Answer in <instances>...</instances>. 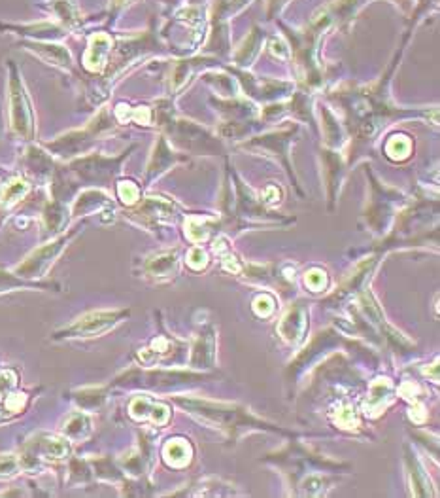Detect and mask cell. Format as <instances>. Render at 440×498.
<instances>
[{
	"instance_id": "1",
	"label": "cell",
	"mask_w": 440,
	"mask_h": 498,
	"mask_svg": "<svg viewBox=\"0 0 440 498\" xmlns=\"http://www.w3.org/2000/svg\"><path fill=\"white\" fill-rule=\"evenodd\" d=\"M174 402L178 405H182L189 415H193L200 422L210 425V427L227 434L229 439H233V441H238L242 434L250 432H274L282 434V436H293V434L283 430V428L274 427V425L259 419L248 408L238 405V403L212 402V400H202V398L185 396H176Z\"/></svg>"
},
{
	"instance_id": "2",
	"label": "cell",
	"mask_w": 440,
	"mask_h": 498,
	"mask_svg": "<svg viewBox=\"0 0 440 498\" xmlns=\"http://www.w3.org/2000/svg\"><path fill=\"white\" fill-rule=\"evenodd\" d=\"M267 463L276 464L278 468L282 470V474L289 480V485L295 487L300 478H305L306 474L312 472H348L352 470V466L341 461H333V458L323 457L316 451H312L310 447L299 444V441H289L282 451H278L276 455H269L264 458Z\"/></svg>"
},
{
	"instance_id": "3",
	"label": "cell",
	"mask_w": 440,
	"mask_h": 498,
	"mask_svg": "<svg viewBox=\"0 0 440 498\" xmlns=\"http://www.w3.org/2000/svg\"><path fill=\"white\" fill-rule=\"evenodd\" d=\"M210 379V375L195 374V372H180V369H138L133 368L114 379L110 386L121 389H147V391H176L183 386L195 385L200 381Z\"/></svg>"
},
{
	"instance_id": "4",
	"label": "cell",
	"mask_w": 440,
	"mask_h": 498,
	"mask_svg": "<svg viewBox=\"0 0 440 498\" xmlns=\"http://www.w3.org/2000/svg\"><path fill=\"white\" fill-rule=\"evenodd\" d=\"M129 309H116V311H91L80 319L61 328L59 332L51 336L53 341H68V339H91L100 338L110 330L121 324L125 319H129Z\"/></svg>"
},
{
	"instance_id": "5",
	"label": "cell",
	"mask_w": 440,
	"mask_h": 498,
	"mask_svg": "<svg viewBox=\"0 0 440 498\" xmlns=\"http://www.w3.org/2000/svg\"><path fill=\"white\" fill-rule=\"evenodd\" d=\"M370 178H372V194H370L369 208L363 213V218L367 220L370 232L380 235L388 232L389 222L393 220V213L406 201V197L401 191L381 186L372 174Z\"/></svg>"
},
{
	"instance_id": "6",
	"label": "cell",
	"mask_w": 440,
	"mask_h": 498,
	"mask_svg": "<svg viewBox=\"0 0 440 498\" xmlns=\"http://www.w3.org/2000/svg\"><path fill=\"white\" fill-rule=\"evenodd\" d=\"M78 232H80V227L71 230L68 233H63L59 237L51 239L49 243L42 244V247H38L36 250H32V252L13 269V273H18L19 277H23V279L40 280L42 277L49 271V267L55 263V260L63 254V250L68 247V243H71L72 239L76 237Z\"/></svg>"
},
{
	"instance_id": "7",
	"label": "cell",
	"mask_w": 440,
	"mask_h": 498,
	"mask_svg": "<svg viewBox=\"0 0 440 498\" xmlns=\"http://www.w3.org/2000/svg\"><path fill=\"white\" fill-rule=\"evenodd\" d=\"M299 133V125H289V127H283L280 131H274V133H267V135H261V137H255L252 141H246L242 144L244 150H255V152H264V154L274 155L280 163L283 165V169L288 171V174L291 177V180L295 182V186L299 188L297 180H295L293 169H291V163H289V146L297 137Z\"/></svg>"
},
{
	"instance_id": "8",
	"label": "cell",
	"mask_w": 440,
	"mask_h": 498,
	"mask_svg": "<svg viewBox=\"0 0 440 498\" xmlns=\"http://www.w3.org/2000/svg\"><path fill=\"white\" fill-rule=\"evenodd\" d=\"M10 125L13 133L25 141H30L35 135V119L29 95L18 74H12L10 78Z\"/></svg>"
},
{
	"instance_id": "9",
	"label": "cell",
	"mask_w": 440,
	"mask_h": 498,
	"mask_svg": "<svg viewBox=\"0 0 440 498\" xmlns=\"http://www.w3.org/2000/svg\"><path fill=\"white\" fill-rule=\"evenodd\" d=\"M138 207L129 214V218L138 225H144L146 230H161V225L172 222L176 218L178 205L174 201L163 199V197H146L142 203H136Z\"/></svg>"
},
{
	"instance_id": "10",
	"label": "cell",
	"mask_w": 440,
	"mask_h": 498,
	"mask_svg": "<svg viewBox=\"0 0 440 498\" xmlns=\"http://www.w3.org/2000/svg\"><path fill=\"white\" fill-rule=\"evenodd\" d=\"M71 451L72 445L65 436H53V434H38L23 447V453L38 458L42 464L61 463L71 457Z\"/></svg>"
},
{
	"instance_id": "11",
	"label": "cell",
	"mask_w": 440,
	"mask_h": 498,
	"mask_svg": "<svg viewBox=\"0 0 440 498\" xmlns=\"http://www.w3.org/2000/svg\"><path fill=\"white\" fill-rule=\"evenodd\" d=\"M380 256L381 252H378V256L365 258L363 261H359L358 267L353 269V273L342 283L341 288H336V292H333V294L325 300L327 307H338V303H344L352 296L361 294V290H363L365 286H367V283H369L370 273L374 271V267L376 263H378V260H380Z\"/></svg>"
},
{
	"instance_id": "12",
	"label": "cell",
	"mask_w": 440,
	"mask_h": 498,
	"mask_svg": "<svg viewBox=\"0 0 440 498\" xmlns=\"http://www.w3.org/2000/svg\"><path fill=\"white\" fill-rule=\"evenodd\" d=\"M308 313L310 307L306 302H295L291 307L288 309V313L283 314L280 322H278L276 332L278 336L289 345L300 343L306 336L308 330Z\"/></svg>"
},
{
	"instance_id": "13",
	"label": "cell",
	"mask_w": 440,
	"mask_h": 498,
	"mask_svg": "<svg viewBox=\"0 0 440 498\" xmlns=\"http://www.w3.org/2000/svg\"><path fill=\"white\" fill-rule=\"evenodd\" d=\"M236 72V71H235ZM240 80L242 88L246 95L253 97L255 101H274L280 95H288L291 91V83L288 82H270V80H259L255 76H250L246 72H236Z\"/></svg>"
},
{
	"instance_id": "14",
	"label": "cell",
	"mask_w": 440,
	"mask_h": 498,
	"mask_svg": "<svg viewBox=\"0 0 440 498\" xmlns=\"http://www.w3.org/2000/svg\"><path fill=\"white\" fill-rule=\"evenodd\" d=\"M178 267H180L178 250H166V252L147 256L146 260L142 261V273L152 280H166L178 273Z\"/></svg>"
},
{
	"instance_id": "15",
	"label": "cell",
	"mask_w": 440,
	"mask_h": 498,
	"mask_svg": "<svg viewBox=\"0 0 440 498\" xmlns=\"http://www.w3.org/2000/svg\"><path fill=\"white\" fill-rule=\"evenodd\" d=\"M216 364V330L212 324L202 326L191 350V368L210 369Z\"/></svg>"
},
{
	"instance_id": "16",
	"label": "cell",
	"mask_w": 440,
	"mask_h": 498,
	"mask_svg": "<svg viewBox=\"0 0 440 498\" xmlns=\"http://www.w3.org/2000/svg\"><path fill=\"white\" fill-rule=\"evenodd\" d=\"M125 155L118 158V160H104L100 155H91V158H83L72 163L74 171L80 172V177L87 178V180H110V178L119 171V163Z\"/></svg>"
},
{
	"instance_id": "17",
	"label": "cell",
	"mask_w": 440,
	"mask_h": 498,
	"mask_svg": "<svg viewBox=\"0 0 440 498\" xmlns=\"http://www.w3.org/2000/svg\"><path fill=\"white\" fill-rule=\"evenodd\" d=\"M183 160H188V158L174 152V150L169 146V143H166V138L159 137V143L155 144L152 158H149V163H147L146 182H152L153 178L161 177L164 171H169L171 167H174L176 163H180V161Z\"/></svg>"
},
{
	"instance_id": "18",
	"label": "cell",
	"mask_w": 440,
	"mask_h": 498,
	"mask_svg": "<svg viewBox=\"0 0 440 498\" xmlns=\"http://www.w3.org/2000/svg\"><path fill=\"white\" fill-rule=\"evenodd\" d=\"M406 457V470H408V478H410L412 494L414 497H436V491L431 485L429 475L425 474L422 463L417 461V457L412 453V449L406 445L405 447Z\"/></svg>"
},
{
	"instance_id": "19",
	"label": "cell",
	"mask_w": 440,
	"mask_h": 498,
	"mask_svg": "<svg viewBox=\"0 0 440 498\" xmlns=\"http://www.w3.org/2000/svg\"><path fill=\"white\" fill-rule=\"evenodd\" d=\"M13 290H55L61 292L59 283L51 280H29L19 277L13 271H4L0 269V294H8Z\"/></svg>"
},
{
	"instance_id": "20",
	"label": "cell",
	"mask_w": 440,
	"mask_h": 498,
	"mask_svg": "<svg viewBox=\"0 0 440 498\" xmlns=\"http://www.w3.org/2000/svg\"><path fill=\"white\" fill-rule=\"evenodd\" d=\"M112 49V38L108 35H94L89 42V49L85 52L83 63L91 72H100L106 66L108 54Z\"/></svg>"
},
{
	"instance_id": "21",
	"label": "cell",
	"mask_w": 440,
	"mask_h": 498,
	"mask_svg": "<svg viewBox=\"0 0 440 498\" xmlns=\"http://www.w3.org/2000/svg\"><path fill=\"white\" fill-rule=\"evenodd\" d=\"M325 158V182H327V196H329V207L333 208V203L336 201V194L341 190L342 177H344V167H342L341 155L336 152H325L322 155Z\"/></svg>"
},
{
	"instance_id": "22",
	"label": "cell",
	"mask_w": 440,
	"mask_h": 498,
	"mask_svg": "<svg viewBox=\"0 0 440 498\" xmlns=\"http://www.w3.org/2000/svg\"><path fill=\"white\" fill-rule=\"evenodd\" d=\"M391 398H393V385L388 379H376V383L370 385L369 398L365 403L367 415L374 417L381 413V410L391 402Z\"/></svg>"
},
{
	"instance_id": "23",
	"label": "cell",
	"mask_w": 440,
	"mask_h": 498,
	"mask_svg": "<svg viewBox=\"0 0 440 498\" xmlns=\"http://www.w3.org/2000/svg\"><path fill=\"white\" fill-rule=\"evenodd\" d=\"M72 400L78 408L85 413L100 410L108 400V389L106 386H85L72 392Z\"/></svg>"
},
{
	"instance_id": "24",
	"label": "cell",
	"mask_w": 440,
	"mask_h": 498,
	"mask_svg": "<svg viewBox=\"0 0 440 498\" xmlns=\"http://www.w3.org/2000/svg\"><path fill=\"white\" fill-rule=\"evenodd\" d=\"M93 430V422L89 419L85 411H76L66 419L65 427H63V436L68 441H83L89 438V434Z\"/></svg>"
},
{
	"instance_id": "25",
	"label": "cell",
	"mask_w": 440,
	"mask_h": 498,
	"mask_svg": "<svg viewBox=\"0 0 440 498\" xmlns=\"http://www.w3.org/2000/svg\"><path fill=\"white\" fill-rule=\"evenodd\" d=\"M30 403L29 392H10L8 396L0 398V422H6L21 415Z\"/></svg>"
},
{
	"instance_id": "26",
	"label": "cell",
	"mask_w": 440,
	"mask_h": 498,
	"mask_svg": "<svg viewBox=\"0 0 440 498\" xmlns=\"http://www.w3.org/2000/svg\"><path fill=\"white\" fill-rule=\"evenodd\" d=\"M191 455H193V451H191V445L185 439H171L163 447L164 463L169 464V466H174V468L188 466L189 461H191Z\"/></svg>"
},
{
	"instance_id": "27",
	"label": "cell",
	"mask_w": 440,
	"mask_h": 498,
	"mask_svg": "<svg viewBox=\"0 0 440 498\" xmlns=\"http://www.w3.org/2000/svg\"><path fill=\"white\" fill-rule=\"evenodd\" d=\"M219 225L216 218H206V216H189L185 220V235L191 243H200L204 239L210 237L212 230Z\"/></svg>"
},
{
	"instance_id": "28",
	"label": "cell",
	"mask_w": 440,
	"mask_h": 498,
	"mask_svg": "<svg viewBox=\"0 0 440 498\" xmlns=\"http://www.w3.org/2000/svg\"><path fill=\"white\" fill-rule=\"evenodd\" d=\"M66 225V208L59 201L49 203L44 211V227L47 235H57Z\"/></svg>"
},
{
	"instance_id": "29",
	"label": "cell",
	"mask_w": 440,
	"mask_h": 498,
	"mask_svg": "<svg viewBox=\"0 0 440 498\" xmlns=\"http://www.w3.org/2000/svg\"><path fill=\"white\" fill-rule=\"evenodd\" d=\"M30 48L35 49L36 54L40 55V57H44L46 61H49V63H53V65L57 66H63V69H71L72 66V59L71 55H68V52H66L63 46H51V44H32Z\"/></svg>"
},
{
	"instance_id": "30",
	"label": "cell",
	"mask_w": 440,
	"mask_h": 498,
	"mask_svg": "<svg viewBox=\"0 0 440 498\" xmlns=\"http://www.w3.org/2000/svg\"><path fill=\"white\" fill-rule=\"evenodd\" d=\"M108 197L100 191H85L82 196L78 197L76 205H74V216H82V214H89L93 211H99V208L106 207L108 205Z\"/></svg>"
},
{
	"instance_id": "31",
	"label": "cell",
	"mask_w": 440,
	"mask_h": 498,
	"mask_svg": "<svg viewBox=\"0 0 440 498\" xmlns=\"http://www.w3.org/2000/svg\"><path fill=\"white\" fill-rule=\"evenodd\" d=\"M29 190L30 186L27 180L16 178L10 184H6V188L0 194V207H12V205H16L18 201H21V199L29 194Z\"/></svg>"
},
{
	"instance_id": "32",
	"label": "cell",
	"mask_w": 440,
	"mask_h": 498,
	"mask_svg": "<svg viewBox=\"0 0 440 498\" xmlns=\"http://www.w3.org/2000/svg\"><path fill=\"white\" fill-rule=\"evenodd\" d=\"M200 63H204V61H180L176 66H174V71H172L171 74V88L174 89V91H178V89H182L185 83H188L189 76L193 74L197 69L200 66Z\"/></svg>"
},
{
	"instance_id": "33",
	"label": "cell",
	"mask_w": 440,
	"mask_h": 498,
	"mask_svg": "<svg viewBox=\"0 0 440 498\" xmlns=\"http://www.w3.org/2000/svg\"><path fill=\"white\" fill-rule=\"evenodd\" d=\"M259 46H261V32H259V29H253V35L250 36V38L244 42V46L236 52L235 55L236 65H240V66L250 65L253 57L257 55Z\"/></svg>"
},
{
	"instance_id": "34",
	"label": "cell",
	"mask_w": 440,
	"mask_h": 498,
	"mask_svg": "<svg viewBox=\"0 0 440 498\" xmlns=\"http://www.w3.org/2000/svg\"><path fill=\"white\" fill-rule=\"evenodd\" d=\"M410 148L412 143L410 138L405 137V135H395L388 141L386 144V152H388V158H391L393 161H403L410 155Z\"/></svg>"
},
{
	"instance_id": "35",
	"label": "cell",
	"mask_w": 440,
	"mask_h": 498,
	"mask_svg": "<svg viewBox=\"0 0 440 498\" xmlns=\"http://www.w3.org/2000/svg\"><path fill=\"white\" fill-rule=\"evenodd\" d=\"M333 421H335L336 427H341L342 430H359L361 428V422H359V417L355 413L353 408L350 405H344V408H338V411L333 413Z\"/></svg>"
},
{
	"instance_id": "36",
	"label": "cell",
	"mask_w": 440,
	"mask_h": 498,
	"mask_svg": "<svg viewBox=\"0 0 440 498\" xmlns=\"http://www.w3.org/2000/svg\"><path fill=\"white\" fill-rule=\"evenodd\" d=\"M21 472L19 457L13 453H2L0 455V480H10Z\"/></svg>"
},
{
	"instance_id": "37",
	"label": "cell",
	"mask_w": 440,
	"mask_h": 498,
	"mask_svg": "<svg viewBox=\"0 0 440 498\" xmlns=\"http://www.w3.org/2000/svg\"><path fill=\"white\" fill-rule=\"evenodd\" d=\"M118 196L127 207H136V203H140V188L135 182H129V180L119 182Z\"/></svg>"
},
{
	"instance_id": "38",
	"label": "cell",
	"mask_w": 440,
	"mask_h": 498,
	"mask_svg": "<svg viewBox=\"0 0 440 498\" xmlns=\"http://www.w3.org/2000/svg\"><path fill=\"white\" fill-rule=\"evenodd\" d=\"M19 374L13 368L0 369V398L8 396L10 392L18 389Z\"/></svg>"
},
{
	"instance_id": "39",
	"label": "cell",
	"mask_w": 440,
	"mask_h": 498,
	"mask_svg": "<svg viewBox=\"0 0 440 498\" xmlns=\"http://www.w3.org/2000/svg\"><path fill=\"white\" fill-rule=\"evenodd\" d=\"M306 286H310L312 292H322L327 288V273L319 269V267H314L310 271H306L305 275Z\"/></svg>"
},
{
	"instance_id": "40",
	"label": "cell",
	"mask_w": 440,
	"mask_h": 498,
	"mask_svg": "<svg viewBox=\"0 0 440 498\" xmlns=\"http://www.w3.org/2000/svg\"><path fill=\"white\" fill-rule=\"evenodd\" d=\"M188 263L191 269L200 271V269H204V267L208 266V256H206V252L200 249V247H193V249L188 252Z\"/></svg>"
},
{
	"instance_id": "41",
	"label": "cell",
	"mask_w": 440,
	"mask_h": 498,
	"mask_svg": "<svg viewBox=\"0 0 440 498\" xmlns=\"http://www.w3.org/2000/svg\"><path fill=\"white\" fill-rule=\"evenodd\" d=\"M261 201L269 207V205H272V203L280 201V190L278 188H274V186H269L267 190L261 194Z\"/></svg>"
},
{
	"instance_id": "42",
	"label": "cell",
	"mask_w": 440,
	"mask_h": 498,
	"mask_svg": "<svg viewBox=\"0 0 440 498\" xmlns=\"http://www.w3.org/2000/svg\"><path fill=\"white\" fill-rule=\"evenodd\" d=\"M114 2H116V4H118V6H121V4H125V2H127V0H114Z\"/></svg>"
}]
</instances>
